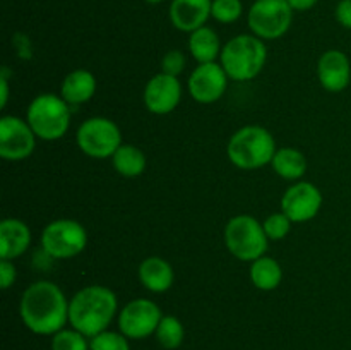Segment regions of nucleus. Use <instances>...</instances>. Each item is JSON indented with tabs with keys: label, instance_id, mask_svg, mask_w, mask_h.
<instances>
[{
	"label": "nucleus",
	"instance_id": "1",
	"mask_svg": "<svg viewBox=\"0 0 351 350\" xmlns=\"http://www.w3.org/2000/svg\"><path fill=\"white\" fill-rule=\"evenodd\" d=\"M23 325L34 335L53 336L69 323V299L57 283L38 280L24 288L19 301Z\"/></svg>",
	"mask_w": 351,
	"mask_h": 350
},
{
	"label": "nucleus",
	"instance_id": "2",
	"mask_svg": "<svg viewBox=\"0 0 351 350\" xmlns=\"http://www.w3.org/2000/svg\"><path fill=\"white\" fill-rule=\"evenodd\" d=\"M119 316V299L105 285H88L69 301V325L88 338L106 331Z\"/></svg>",
	"mask_w": 351,
	"mask_h": 350
},
{
	"label": "nucleus",
	"instance_id": "3",
	"mask_svg": "<svg viewBox=\"0 0 351 350\" xmlns=\"http://www.w3.org/2000/svg\"><path fill=\"white\" fill-rule=\"evenodd\" d=\"M267 62V48L264 40L256 34H237L223 45L219 64L232 81H252L263 72Z\"/></svg>",
	"mask_w": 351,
	"mask_h": 350
},
{
	"label": "nucleus",
	"instance_id": "4",
	"mask_svg": "<svg viewBox=\"0 0 351 350\" xmlns=\"http://www.w3.org/2000/svg\"><path fill=\"white\" fill-rule=\"evenodd\" d=\"M276 150L274 136L261 126L242 127L226 144L228 160L240 170H257L271 165Z\"/></svg>",
	"mask_w": 351,
	"mask_h": 350
},
{
	"label": "nucleus",
	"instance_id": "5",
	"mask_svg": "<svg viewBox=\"0 0 351 350\" xmlns=\"http://www.w3.org/2000/svg\"><path fill=\"white\" fill-rule=\"evenodd\" d=\"M71 106L62 96L41 93L31 100L26 110V120L38 139L57 141L71 127Z\"/></svg>",
	"mask_w": 351,
	"mask_h": 350
},
{
	"label": "nucleus",
	"instance_id": "6",
	"mask_svg": "<svg viewBox=\"0 0 351 350\" xmlns=\"http://www.w3.org/2000/svg\"><path fill=\"white\" fill-rule=\"evenodd\" d=\"M225 246L239 261H252L266 256L269 239L256 216L237 215L225 226Z\"/></svg>",
	"mask_w": 351,
	"mask_h": 350
},
{
	"label": "nucleus",
	"instance_id": "7",
	"mask_svg": "<svg viewBox=\"0 0 351 350\" xmlns=\"http://www.w3.org/2000/svg\"><path fill=\"white\" fill-rule=\"evenodd\" d=\"M77 148L89 158L106 160L122 146L120 127L108 117H89L75 132Z\"/></svg>",
	"mask_w": 351,
	"mask_h": 350
},
{
	"label": "nucleus",
	"instance_id": "8",
	"mask_svg": "<svg viewBox=\"0 0 351 350\" xmlns=\"http://www.w3.org/2000/svg\"><path fill=\"white\" fill-rule=\"evenodd\" d=\"M293 9L287 0H256L247 12L250 33L264 41L280 40L290 31Z\"/></svg>",
	"mask_w": 351,
	"mask_h": 350
},
{
	"label": "nucleus",
	"instance_id": "9",
	"mask_svg": "<svg viewBox=\"0 0 351 350\" xmlns=\"http://www.w3.org/2000/svg\"><path fill=\"white\" fill-rule=\"evenodd\" d=\"M88 246V232L77 220L58 218L48 223L41 232V247L53 259H72Z\"/></svg>",
	"mask_w": 351,
	"mask_h": 350
},
{
	"label": "nucleus",
	"instance_id": "10",
	"mask_svg": "<svg viewBox=\"0 0 351 350\" xmlns=\"http://www.w3.org/2000/svg\"><path fill=\"white\" fill-rule=\"evenodd\" d=\"M163 316L160 305L151 299H134L119 311V331L129 340H144L156 333Z\"/></svg>",
	"mask_w": 351,
	"mask_h": 350
},
{
	"label": "nucleus",
	"instance_id": "11",
	"mask_svg": "<svg viewBox=\"0 0 351 350\" xmlns=\"http://www.w3.org/2000/svg\"><path fill=\"white\" fill-rule=\"evenodd\" d=\"M36 134L26 119L3 115L0 119V156L7 161H23L36 148Z\"/></svg>",
	"mask_w": 351,
	"mask_h": 350
},
{
	"label": "nucleus",
	"instance_id": "12",
	"mask_svg": "<svg viewBox=\"0 0 351 350\" xmlns=\"http://www.w3.org/2000/svg\"><path fill=\"white\" fill-rule=\"evenodd\" d=\"M228 74L219 62L197 64L187 79L189 95L201 105H211L223 98L228 88Z\"/></svg>",
	"mask_w": 351,
	"mask_h": 350
},
{
	"label": "nucleus",
	"instance_id": "13",
	"mask_svg": "<svg viewBox=\"0 0 351 350\" xmlns=\"http://www.w3.org/2000/svg\"><path fill=\"white\" fill-rule=\"evenodd\" d=\"M322 208V192L308 180H298L285 191L281 198V211L293 223L314 220Z\"/></svg>",
	"mask_w": 351,
	"mask_h": 350
},
{
	"label": "nucleus",
	"instance_id": "14",
	"mask_svg": "<svg viewBox=\"0 0 351 350\" xmlns=\"http://www.w3.org/2000/svg\"><path fill=\"white\" fill-rule=\"evenodd\" d=\"M143 100L147 112L154 115H168L177 108L182 100L180 79L158 72L146 82Z\"/></svg>",
	"mask_w": 351,
	"mask_h": 350
},
{
	"label": "nucleus",
	"instance_id": "15",
	"mask_svg": "<svg viewBox=\"0 0 351 350\" xmlns=\"http://www.w3.org/2000/svg\"><path fill=\"white\" fill-rule=\"evenodd\" d=\"M317 79L329 93L345 91L351 82V62L341 50H328L319 57Z\"/></svg>",
	"mask_w": 351,
	"mask_h": 350
},
{
	"label": "nucleus",
	"instance_id": "16",
	"mask_svg": "<svg viewBox=\"0 0 351 350\" xmlns=\"http://www.w3.org/2000/svg\"><path fill=\"white\" fill-rule=\"evenodd\" d=\"M213 0H171L168 17L175 30L189 33L206 26L211 17Z\"/></svg>",
	"mask_w": 351,
	"mask_h": 350
},
{
	"label": "nucleus",
	"instance_id": "17",
	"mask_svg": "<svg viewBox=\"0 0 351 350\" xmlns=\"http://www.w3.org/2000/svg\"><path fill=\"white\" fill-rule=\"evenodd\" d=\"M31 246V229L19 218L0 222V259H17Z\"/></svg>",
	"mask_w": 351,
	"mask_h": 350
},
{
	"label": "nucleus",
	"instance_id": "18",
	"mask_svg": "<svg viewBox=\"0 0 351 350\" xmlns=\"http://www.w3.org/2000/svg\"><path fill=\"white\" fill-rule=\"evenodd\" d=\"M137 277L143 287L153 294H163L170 290L175 281V271L167 259L160 256H149L141 261Z\"/></svg>",
	"mask_w": 351,
	"mask_h": 350
},
{
	"label": "nucleus",
	"instance_id": "19",
	"mask_svg": "<svg viewBox=\"0 0 351 350\" xmlns=\"http://www.w3.org/2000/svg\"><path fill=\"white\" fill-rule=\"evenodd\" d=\"M98 82L95 74L86 69H75L69 72L60 84V96L69 105H82L95 96Z\"/></svg>",
	"mask_w": 351,
	"mask_h": 350
},
{
	"label": "nucleus",
	"instance_id": "20",
	"mask_svg": "<svg viewBox=\"0 0 351 350\" xmlns=\"http://www.w3.org/2000/svg\"><path fill=\"white\" fill-rule=\"evenodd\" d=\"M189 51L197 64H209L216 62L221 55L223 45L219 41L218 33L213 27L202 26L189 34L187 41Z\"/></svg>",
	"mask_w": 351,
	"mask_h": 350
},
{
	"label": "nucleus",
	"instance_id": "21",
	"mask_svg": "<svg viewBox=\"0 0 351 350\" xmlns=\"http://www.w3.org/2000/svg\"><path fill=\"white\" fill-rule=\"evenodd\" d=\"M271 167L285 180L298 182L307 172V158L297 148H278Z\"/></svg>",
	"mask_w": 351,
	"mask_h": 350
},
{
	"label": "nucleus",
	"instance_id": "22",
	"mask_svg": "<svg viewBox=\"0 0 351 350\" xmlns=\"http://www.w3.org/2000/svg\"><path fill=\"white\" fill-rule=\"evenodd\" d=\"M250 281L257 290L273 292L283 281V268L274 257L263 256L250 263Z\"/></svg>",
	"mask_w": 351,
	"mask_h": 350
},
{
	"label": "nucleus",
	"instance_id": "23",
	"mask_svg": "<svg viewBox=\"0 0 351 350\" xmlns=\"http://www.w3.org/2000/svg\"><path fill=\"white\" fill-rule=\"evenodd\" d=\"M112 165L117 174L122 175V177L136 178L144 174L147 167V160L141 148L123 143L112 156Z\"/></svg>",
	"mask_w": 351,
	"mask_h": 350
},
{
	"label": "nucleus",
	"instance_id": "24",
	"mask_svg": "<svg viewBox=\"0 0 351 350\" xmlns=\"http://www.w3.org/2000/svg\"><path fill=\"white\" fill-rule=\"evenodd\" d=\"M154 336H156V342L160 343V347H163L165 350H177L184 343L185 328L177 316L165 314L158 325Z\"/></svg>",
	"mask_w": 351,
	"mask_h": 350
},
{
	"label": "nucleus",
	"instance_id": "25",
	"mask_svg": "<svg viewBox=\"0 0 351 350\" xmlns=\"http://www.w3.org/2000/svg\"><path fill=\"white\" fill-rule=\"evenodd\" d=\"M51 350H91L89 338L81 331L71 328H64L51 336Z\"/></svg>",
	"mask_w": 351,
	"mask_h": 350
},
{
	"label": "nucleus",
	"instance_id": "26",
	"mask_svg": "<svg viewBox=\"0 0 351 350\" xmlns=\"http://www.w3.org/2000/svg\"><path fill=\"white\" fill-rule=\"evenodd\" d=\"M243 16L242 0H213L211 17L219 24H233Z\"/></svg>",
	"mask_w": 351,
	"mask_h": 350
},
{
	"label": "nucleus",
	"instance_id": "27",
	"mask_svg": "<svg viewBox=\"0 0 351 350\" xmlns=\"http://www.w3.org/2000/svg\"><path fill=\"white\" fill-rule=\"evenodd\" d=\"M89 347L91 350H130L129 338L120 331H106L89 338Z\"/></svg>",
	"mask_w": 351,
	"mask_h": 350
},
{
	"label": "nucleus",
	"instance_id": "28",
	"mask_svg": "<svg viewBox=\"0 0 351 350\" xmlns=\"http://www.w3.org/2000/svg\"><path fill=\"white\" fill-rule=\"evenodd\" d=\"M291 220L285 215L283 211L271 213L269 216H266V220L263 222L264 232H266L267 239L269 240H283L285 237L290 233L291 230Z\"/></svg>",
	"mask_w": 351,
	"mask_h": 350
},
{
	"label": "nucleus",
	"instance_id": "29",
	"mask_svg": "<svg viewBox=\"0 0 351 350\" xmlns=\"http://www.w3.org/2000/svg\"><path fill=\"white\" fill-rule=\"evenodd\" d=\"M185 65H187V57L180 50L167 51L165 57L161 58V72L175 75V78H178L185 71Z\"/></svg>",
	"mask_w": 351,
	"mask_h": 350
},
{
	"label": "nucleus",
	"instance_id": "30",
	"mask_svg": "<svg viewBox=\"0 0 351 350\" xmlns=\"http://www.w3.org/2000/svg\"><path fill=\"white\" fill-rule=\"evenodd\" d=\"M17 278V270H16V264L14 261L10 259H0V287L3 290L10 288L14 285Z\"/></svg>",
	"mask_w": 351,
	"mask_h": 350
},
{
	"label": "nucleus",
	"instance_id": "31",
	"mask_svg": "<svg viewBox=\"0 0 351 350\" xmlns=\"http://www.w3.org/2000/svg\"><path fill=\"white\" fill-rule=\"evenodd\" d=\"M335 17L336 21H338L339 26L351 31V0H339V2L336 3Z\"/></svg>",
	"mask_w": 351,
	"mask_h": 350
},
{
	"label": "nucleus",
	"instance_id": "32",
	"mask_svg": "<svg viewBox=\"0 0 351 350\" xmlns=\"http://www.w3.org/2000/svg\"><path fill=\"white\" fill-rule=\"evenodd\" d=\"M293 12H307V10L314 9L319 3V0H287Z\"/></svg>",
	"mask_w": 351,
	"mask_h": 350
},
{
	"label": "nucleus",
	"instance_id": "33",
	"mask_svg": "<svg viewBox=\"0 0 351 350\" xmlns=\"http://www.w3.org/2000/svg\"><path fill=\"white\" fill-rule=\"evenodd\" d=\"M0 84H2V100H0V105H2V108H5L7 105V98H9V84H7V75H5V69H3L2 75H0Z\"/></svg>",
	"mask_w": 351,
	"mask_h": 350
},
{
	"label": "nucleus",
	"instance_id": "34",
	"mask_svg": "<svg viewBox=\"0 0 351 350\" xmlns=\"http://www.w3.org/2000/svg\"><path fill=\"white\" fill-rule=\"evenodd\" d=\"M146 3H151V5H158V3L165 2V0H144Z\"/></svg>",
	"mask_w": 351,
	"mask_h": 350
}]
</instances>
